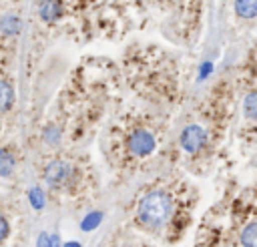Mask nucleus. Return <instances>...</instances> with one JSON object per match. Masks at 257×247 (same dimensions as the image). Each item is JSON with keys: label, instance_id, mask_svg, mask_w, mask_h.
<instances>
[{"label": "nucleus", "instance_id": "7ed1b4c3", "mask_svg": "<svg viewBox=\"0 0 257 247\" xmlns=\"http://www.w3.org/2000/svg\"><path fill=\"white\" fill-rule=\"evenodd\" d=\"M76 167L66 159H52L42 169V179L52 191H68L76 185Z\"/></svg>", "mask_w": 257, "mask_h": 247}, {"label": "nucleus", "instance_id": "f257e3e1", "mask_svg": "<svg viewBox=\"0 0 257 247\" xmlns=\"http://www.w3.org/2000/svg\"><path fill=\"white\" fill-rule=\"evenodd\" d=\"M191 223L189 209L167 189L157 187L149 189L135 209V225L155 237H163L169 243H175L183 237Z\"/></svg>", "mask_w": 257, "mask_h": 247}, {"label": "nucleus", "instance_id": "f03ea898", "mask_svg": "<svg viewBox=\"0 0 257 247\" xmlns=\"http://www.w3.org/2000/svg\"><path fill=\"white\" fill-rule=\"evenodd\" d=\"M124 151L128 155V159H137V161H143L147 157H151L155 151H157V135L147 129V127H131L126 133H124Z\"/></svg>", "mask_w": 257, "mask_h": 247}, {"label": "nucleus", "instance_id": "423d86ee", "mask_svg": "<svg viewBox=\"0 0 257 247\" xmlns=\"http://www.w3.org/2000/svg\"><path fill=\"white\" fill-rule=\"evenodd\" d=\"M237 239H239L241 247H255V243H257V221L253 217L239 229Z\"/></svg>", "mask_w": 257, "mask_h": 247}, {"label": "nucleus", "instance_id": "f8f14e48", "mask_svg": "<svg viewBox=\"0 0 257 247\" xmlns=\"http://www.w3.org/2000/svg\"><path fill=\"white\" fill-rule=\"evenodd\" d=\"M10 235H12V223H10L8 215L4 211H0V247H4L8 243Z\"/></svg>", "mask_w": 257, "mask_h": 247}, {"label": "nucleus", "instance_id": "0eeeda50", "mask_svg": "<svg viewBox=\"0 0 257 247\" xmlns=\"http://www.w3.org/2000/svg\"><path fill=\"white\" fill-rule=\"evenodd\" d=\"M16 169V155L8 147H0V177H10Z\"/></svg>", "mask_w": 257, "mask_h": 247}, {"label": "nucleus", "instance_id": "9d476101", "mask_svg": "<svg viewBox=\"0 0 257 247\" xmlns=\"http://www.w3.org/2000/svg\"><path fill=\"white\" fill-rule=\"evenodd\" d=\"M235 12L241 18H253L257 14V0H235Z\"/></svg>", "mask_w": 257, "mask_h": 247}, {"label": "nucleus", "instance_id": "39448f33", "mask_svg": "<svg viewBox=\"0 0 257 247\" xmlns=\"http://www.w3.org/2000/svg\"><path fill=\"white\" fill-rule=\"evenodd\" d=\"M38 14L44 22H56L62 16V4L60 0H42L38 6Z\"/></svg>", "mask_w": 257, "mask_h": 247}, {"label": "nucleus", "instance_id": "ddd939ff", "mask_svg": "<svg viewBox=\"0 0 257 247\" xmlns=\"http://www.w3.org/2000/svg\"><path fill=\"white\" fill-rule=\"evenodd\" d=\"M126 247H153V245H126Z\"/></svg>", "mask_w": 257, "mask_h": 247}, {"label": "nucleus", "instance_id": "20e7f679", "mask_svg": "<svg viewBox=\"0 0 257 247\" xmlns=\"http://www.w3.org/2000/svg\"><path fill=\"white\" fill-rule=\"evenodd\" d=\"M179 145L187 155H199L209 145V131L199 122H189L179 135Z\"/></svg>", "mask_w": 257, "mask_h": 247}, {"label": "nucleus", "instance_id": "6e6552de", "mask_svg": "<svg viewBox=\"0 0 257 247\" xmlns=\"http://www.w3.org/2000/svg\"><path fill=\"white\" fill-rule=\"evenodd\" d=\"M22 28V20L16 14H6L0 18V32L4 36H16Z\"/></svg>", "mask_w": 257, "mask_h": 247}, {"label": "nucleus", "instance_id": "9b49d317", "mask_svg": "<svg viewBox=\"0 0 257 247\" xmlns=\"http://www.w3.org/2000/svg\"><path fill=\"white\" fill-rule=\"evenodd\" d=\"M14 100V90L6 80H0V110H6Z\"/></svg>", "mask_w": 257, "mask_h": 247}, {"label": "nucleus", "instance_id": "1a4fd4ad", "mask_svg": "<svg viewBox=\"0 0 257 247\" xmlns=\"http://www.w3.org/2000/svg\"><path fill=\"white\" fill-rule=\"evenodd\" d=\"M243 114H245V118L247 120H255V116H257V94H255V90H249L247 94H245V98H243Z\"/></svg>", "mask_w": 257, "mask_h": 247}]
</instances>
